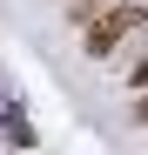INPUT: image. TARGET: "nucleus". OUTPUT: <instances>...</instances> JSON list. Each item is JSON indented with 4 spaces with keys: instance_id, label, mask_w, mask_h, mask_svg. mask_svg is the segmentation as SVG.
Masks as SVG:
<instances>
[{
    "instance_id": "obj_1",
    "label": "nucleus",
    "mask_w": 148,
    "mask_h": 155,
    "mask_svg": "<svg viewBox=\"0 0 148 155\" xmlns=\"http://www.w3.org/2000/svg\"><path fill=\"white\" fill-rule=\"evenodd\" d=\"M81 27H88V54H114L121 41H135L141 7H135V0H114V7H101L94 20H81Z\"/></svg>"
}]
</instances>
